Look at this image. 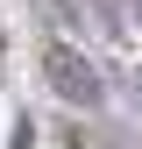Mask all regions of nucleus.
Wrapping results in <instances>:
<instances>
[{"label": "nucleus", "mask_w": 142, "mask_h": 149, "mask_svg": "<svg viewBox=\"0 0 142 149\" xmlns=\"http://www.w3.org/2000/svg\"><path fill=\"white\" fill-rule=\"evenodd\" d=\"M36 14H43V29H50V36L85 29V7H78V0H36Z\"/></svg>", "instance_id": "obj_2"}, {"label": "nucleus", "mask_w": 142, "mask_h": 149, "mask_svg": "<svg viewBox=\"0 0 142 149\" xmlns=\"http://www.w3.org/2000/svg\"><path fill=\"white\" fill-rule=\"evenodd\" d=\"M57 149H121L106 128H85V121H64L57 128Z\"/></svg>", "instance_id": "obj_3"}, {"label": "nucleus", "mask_w": 142, "mask_h": 149, "mask_svg": "<svg viewBox=\"0 0 142 149\" xmlns=\"http://www.w3.org/2000/svg\"><path fill=\"white\" fill-rule=\"evenodd\" d=\"M36 64H43V78L50 92H57L64 107H78V114H93V107L106 100V71L85 57L71 36H43V50H36Z\"/></svg>", "instance_id": "obj_1"}]
</instances>
